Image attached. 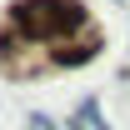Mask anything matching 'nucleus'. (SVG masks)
I'll return each mask as SVG.
<instances>
[{"label":"nucleus","instance_id":"f257e3e1","mask_svg":"<svg viewBox=\"0 0 130 130\" xmlns=\"http://www.w3.org/2000/svg\"><path fill=\"white\" fill-rule=\"evenodd\" d=\"M15 25L25 35L55 40V35H65V30H85V10L75 0H20L15 5Z\"/></svg>","mask_w":130,"mask_h":130}]
</instances>
